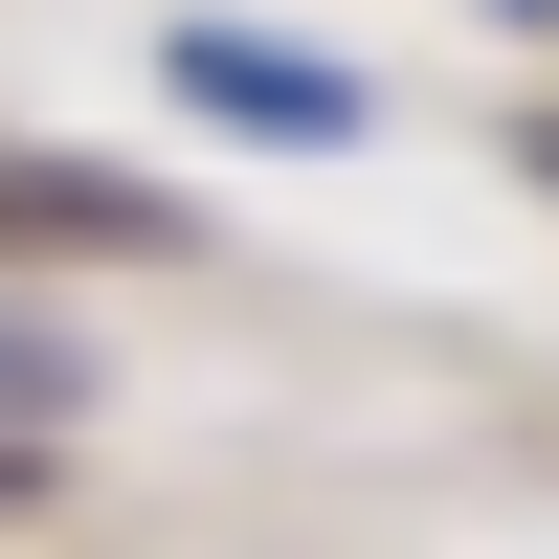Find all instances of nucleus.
I'll return each mask as SVG.
<instances>
[{
    "label": "nucleus",
    "instance_id": "1",
    "mask_svg": "<svg viewBox=\"0 0 559 559\" xmlns=\"http://www.w3.org/2000/svg\"><path fill=\"white\" fill-rule=\"evenodd\" d=\"M179 90H202L224 134H292V157H336V134H358V68H313V45H247V23H179Z\"/></svg>",
    "mask_w": 559,
    "mask_h": 559
}]
</instances>
